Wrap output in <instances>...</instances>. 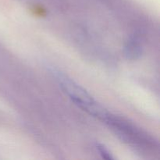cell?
<instances>
[{"mask_svg": "<svg viewBox=\"0 0 160 160\" xmlns=\"http://www.w3.org/2000/svg\"><path fill=\"white\" fill-rule=\"evenodd\" d=\"M52 73L59 82L61 88L78 107L102 121L104 122L106 120L110 113L100 106L84 88L59 70L54 69Z\"/></svg>", "mask_w": 160, "mask_h": 160, "instance_id": "6da1fadb", "label": "cell"}, {"mask_svg": "<svg viewBox=\"0 0 160 160\" xmlns=\"http://www.w3.org/2000/svg\"><path fill=\"white\" fill-rule=\"evenodd\" d=\"M97 150L99 152V153L101 154V156H102V158L106 159H113L112 155L109 152V150L102 145H100V144H97Z\"/></svg>", "mask_w": 160, "mask_h": 160, "instance_id": "7a4b0ae2", "label": "cell"}]
</instances>
